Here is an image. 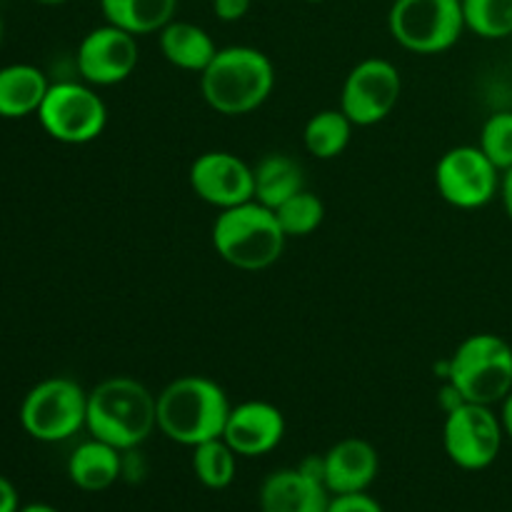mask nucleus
Masks as SVG:
<instances>
[{
	"label": "nucleus",
	"mask_w": 512,
	"mask_h": 512,
	"mask_svg": "<svg viewBox=\"0 0 512 512\" xmlns=\"http://www.w3.org/2000/svg\"><path fill=\"white\" fill-rule=\"evenodd\" d=\"M85 428L93 438L130 453L158 428V395L130 375H113L88 393Z\"/></svg>",
	"instance_id": "obj_1"
},
{
	"label": "nucleus",
	"mask_w": 512,
	"mask_h": 512,
	"mask_svg": "<svg viewBox=\"0 0 512 512\" xmlns=\"http://www.w3.org/2000/svg\"><path fill=\"white\" fill-rule=\"evenodd\" d=\"M230 400L215 380L205 375H183L165 385L158 395V430L180 445L223 438Z\"/></svg>",
	"instance_id": "obj_2"
},
{
	"label": "nucleus",
	"mask_w": 512,
	"mask_h": 512,
	"mask_svg": "<svg viewBox=\"0 0 512 512\" xmlns=\"http://www.w3.org/2000/svg\"><path fill=\"white\" fill-rule=\"evenodd\" d=\"M275 88L273 60L250 45L220 48L200 73V93L220 115H248L270 98Z\"/></svg>",
	"instance_id": "obj_3"
},
{
	"label": "nucleus",
	"mask_w": 512,
	"mask_h": 512,
	"mask_svg": "<svg viewBox=\"0 0 512 512\" xmlns=\"http://www.w3.org/2000/svg\"><path fill=\"white\" fill-rule=\"evenodd\" d=\"M288 235L273 208L248 200L235 208L220 210L213 223V245L220 258L238 270H265L283 255Z\"/></svg>",
	"instance_id": "obj_4"
},
{
	"label": "nucleus",
	"mask_w": 512,
	"mask_h": 512,
	"mask_svg": "<svg viewBox=\"0 0 512 512\" xmlns=\"http://www.w3.org/2000/svg\"><path fill=\"white\" fill-rule=\"evenodd\" d=\"M448 360V380L468 403H503L512 390V345L500 335H470Z\"/></svg>",
	"instance_id": "obj_5"
},
{
	"label": "nucleus",
	"mask_w": 512,
	"mask_h": 512,
	"mask_svg": "<svg viewBox=\"0 0 512 512\" xmlns=\"http://www.w3.org/2000/svg\"><path fill=\"white\" fill-rule=\"evenodd\" d=\"M388 30L400 48L418 55H438L453 48L465 33L460 0H395Z\"/></svg>",
	"instance_id": "obj_6"
},
{
	"label": "nucleus",
	"mask_w": 512,
	"mask_h": 512,
	"mask_svg": "<svg viewBox=\"0 0 512 512\" xmlns=\"http://www.w3.org/2000/svg\"><path fill=\"white\" fill-rule=\"evenodd\" d=\"M88 393L70 378H48L28 390L20 403V425L40 443H63L85 428Z\"/></svg>",
	"instance_id": "obj_7"
},
{
	"label": "nucleus",
	"mask_w": 512,
	"mask_h": 512,
	"mask_svg": "<svg viewBox=\"0 0 512 512\" xmlns=\"http://www.w3.org/2000/svg\"><path fill=\"white\" fill-rule=\"evenodd\" d=\"M35 115L45 133L65 145L93 143L108 125V108L103 98L90 85L73 80L50 85Z\"/></svg>",
	"instance_id": "obj_8"
},
{
	"label": "nucleus",
	"mask_w": 512,
	"mask_h": 512,
	"mask_svg": "<svg viewBox=\"0 0 512 512\" xmlns=\"http://www.w3.org/2000/svg\"><path fill=\"white\" fill-rule=\"evenodd\" d=\"M503 425L493 405L463 403L445 413L443 445L448 458L463 470H485L503 448Z\"/></svg>",
	"instance_id": "obj_9"
},
{
	"label": "nucleus",
	"mask_w": 512,
	"mask_h": 512,
	"mask_svg": "<svg viewBox=\"0 0 512 512\" xmlns=\"http://www.w3.org/2000/svg\"><path fill=\"white\" fill-rule=\"evenodd\" d=\"M503 173L490 163L480 145L450 148L435 165V185L445 203L460 210H478L500 193Z\"/></svg>",
	"instance_id": "obj_10"
},
{
	"label": "nucleus",
	"mask_w": 512,
	"mask_h": 512,
	"mask_svg": "<svg viewBox=\"0 0 512 512\" xmlns=\"http://www.w3.org/2000/svg\"><path fill=\"white\" fill-rule=\"evenodd\" d=\"M400 93H403L400 70L390 60L365 58L345 78L340 110L353 120V125L368 128L393 113Z\"/></svg>",
	"instance_id": "obj_11"
},
{
	"label": "nucleus",
	"mask_w": 512,
	"mask_h": 512,
	"mask_svg": "<svg viewBox=\"0 0 512 512\" xmlns=\"http://www.w3.org/2000/svg\"><path fill=\"white\" fill-rule=\"evenodd\" d=\"M140 48L138 35L118 28V25H100L93 28L78 45V73L88 85H118L133 75L138 68Z\"/></svg>",
	"instance_id": "obj_12"
},
{
	"label": "nucleus",
	"mask_w": 512,
	"mask_h": 512,
	"mask_svg": "<svg viewBox=\"0 0 512 512\" xmlns=\"http://www.w3.org/2000/svg\"><path fill=\"white\" fill-rule=\"evenodd\" d=\"M190 188L203 203L218 210L235 208L255 200L253 168L243 158L225 150H210L198 155L190 165Z\"/></svg>",
	"instance_id": "obj_13"
},
{
	"label": "nucleus",
	"mask_w": 512,
	"mask_h": 512,
	"mask_svg": "<svg viewBox=\"0 0 512 512\" xmlns=\"http://www.w3.org/2000/svg\"><path fill=\"white\" fill-rule=\"evenodd\" d=\"M285 415L265 400H245L233 405L225 423L223 440L238 453V458H260L283 443Z\"/></svg>",
	"instance_id": "obj_14"
},
{
	"label": "nucleus",
	"mask_w": 512,
	"mask_h": 512,
	"mask_svg": "<svg viewBox=\"0 0 512 512\" xmlns=\"http://www.w3.org/2000/svg\"><path fill=\"white\" fill-rule=\"evenodd\" d=\"M325 458V485L330 495L368 493L380 473L378 450L363 438H345L335 443Z\"/></svg>",
	"instance_id": "obj_15"
},
{
	"label": "nucleus",
	"mask_w": 512,
	"mask_h": 512,
	"mask_svg": "<svg viewBox=\"0 0 512 512\" xmlns=\"http://www.w3.org/2000/svg\"><path fill=\"white\" fill-rule=\"evenodd\" d=\"M330 490L300 468L275 470L260 488V512H328Z\"/></svg>",
	"instance_id": "obj_16"
},
{
	"label": "nucleus",
	"mask_w": 512,
	"mask_h": 512,
	"mask_svg": "<svg viewBox=\"0 0 512 512\" xmlns=\"http://www.w3.org/2000/svg\"><path fill=\"white\" fill-rule=\"evenodd\" d=\"M123 475V453L98 438L80 443L68 458V478L85 493H103Z\"/></svg>",
	"instance_id": "obj_17"
},
{
	"label": "nucleus",
	"mask_w": 512,
	"mask_h": 512,
	"mask_svg": "<svg viewBox=\"0 0 512 512\" xmlns=\"http://www.w3.org/2000/svg\"><path fill=\"white\" fill-rule=\"evenodd\" d=\"M158 40L165 60L188 73H203L220 50L208 30L188 20H170L158 33Z\"/></svg>",
	"instance_id": "obj_18"
},
{
	"label": "nucleus",
	"mask_w": 512,
	"mask_h": 512,
	"mask_svg": "<svg viewBox=\"0 0 512 512\" xmlns=\"http://www.w3.org/2000/svg\"><path fill=\"white\" fill-rule=\"evenodd\" d=\"M50 83L35 65L15 63L0 68V118L18 120L38 113Z\"/></svg>",
	"instance_id": "obj_19"
},
{
	"label": "nucleus",
	"mask_w": 512,
	"mask_h": 512,
	"mask_svg": "<svg viewBox=\"0 0 512 512\" xmlns=\"http://www.w3.org/2000/svg\"><path fill=\"white\" fill-rule=\"evenodd\" d=\"M100 10L105 23L133 35H150L175 20L178 0H100Z\"/></svg>",
	"instance_id": "obj_20"
},
{
	"label": "nucleus",
	"mask_w": 512,
	"mask_h": 512,
	"mask_svg": "<svg viewBox=\"0 0 512 512\" xmlns=\"http://www.w3.org/2000/svg\"><path fill=\"white\" fill-rule=\"evenodd\" d=\"M255 175V200L268 208H280L285 200L305 190L303 168L298 160L283 153H270L253 168Z\"/></svg>",
	"instance_id": "obj_21"
},
{
	"label": "nucleus",
	"mask_w": 512,
	"mask_h": 512,
	"mask_svg": "<svg viewBox=\"0 0 512 512\" xmlns=\"http://www.w3.org/2000/svg\"><path fill=\"white\" fill-rule=\"evenodd\" d=\"M353 120L343 113V110H320L313 118L305 123L303 143L313 158L318 160H333L345 153L353 138Z\"/></svg>",
	"instance_id": "obj_22"
},
{
	"label": "nucleus",
	"mask_w": 512,
	"mask_h": 512,
	"mask_svg": "<svg viewBox=\"0 0 512 512\" xmlns=\"http://www.w3.org/2000/svg\"><path fill=\"white\" fill-rule=\"evenodd\" d=\"M238 470V453L223 438L205 440L193 448V473L208 490H225L233 485Z\"/></svg>",
	"instance_id": "obj_23"
},
{
	"label": "nucleus",
	"mask_w": 512,
	"mask_h": 512,
	"mask_svg": "<svg viewBox=\"0 0 512 512\" xmlns=\"http://www.w3.org/2000/svg\"><path fill=\"white\" fill-rule=\"evenodd\" d=\"M465 30L485 40L512 38V0H460Z\"/></svg>",
	"instance_id": "obj_24"
},
{
	"label": "nucleus",
	"mask_w": 512,
	"mask_h": 512,
	"mask_svg": "<svg viewBox=\"0 0 512 512\" xmlns=\"http://www.w3.org/2000/svg\"><path fill=\"white\" fill-rule=\"evenodd\" d=\"M278 223L288 238H305V235L315 233L325 220V205L310 190H300L293 198L285 200L280 208H275Z\"/></svg>",
	"instance_id": "obj_25"
},
{
	"label": "nucleus",
	"mask_w": 512,
	"mask_h": 512,
	"mask_svg": "<svg viewBox=\"0 0 512 512\" xmlns=\"http://www.w3.org/2000/svg\"><path fill=\"white\" fill-rule=\"evenodd\" d=\"M478 145L500 173L512 168V110H498L485 120Z\"/></svg>",
	"instance_id": "obj_26"
},
{
	"label": "nucleus",
	"mask_w": 512,
	"mask_h": 512,
	"mask_svg": "<svg viewBox=\"0 0 512 512\" xmlns=\"http://www.w3.org/2000/svg\"><path fill=\"white\" fill-rule=\"evenodd\" d=\"M328 512H385L383 505L368 493H350V495H333L330 498Z\"/></svg>",
	"instance_id": "obj_27"
},
{
	"label": "nucleus",
	"mask_w": 512,
	"mask_h": 512,
	"mask_svg": "<svg viewBox=\"0 0 512 512\" xmlns=\"http://www.w3.org/2000/svg\"><path fill=\"white\" fill-rule=\"evenodd\" d=\"M210 3H213V13L218 15L223 23H235V20L248 15L253 0H210Z\"/></svg>",
	"instance_id": "obj_28"
},
{
	"label": "nucleus",
	"mask_w": 512,
	"mask_h": 512,
	"mask_svg": "<svg viewBox=\"0 0 512 512\" xmlns=\"http://www.w3.org/2000/svg\"><path fill=\"white\" fill-rule=\"evenodd\" d=\"M20 510V498L15 485L10 483L5 475H0V512H18Z\"/></svg>",
	"instance_id": "obj_29"
},
{
	"label": "nucleus",
	"mask_w": 512,
	"mask_h": 512,
	"mask_svg": "<svg viewBox=\"0 0 512 512\" xmlns=\"http://www.w3.org/2000/svg\"><path fill=\"white\" fill-rule=\"evenodd\" d=\"M500 425H503L505 438L512 440V390L505 395L503 403H500Z\"/></svg>",
	"instance_id": "obj_30"
},
{
	"label": "nucleus",
	"mask_w": 512,
	"mask_h": 512,
	"mask_svg": "<svg viewBox=\"0 0 512 512\" xmlns=\"http://www.w3.org/2000/svg\"><path fill=\"white\" fill-rule=\"evenodd\" d=\"M500 198H503L505 213L512 220V168L505 170L503 180H500Z\"/></svg>",
	"instance_id": "obj_31"
},
{
	"label": "nucleus",
	"mask_w": 512,
	"mask_h": 512,
	"mask_svg": "<svg viewBox=\"0 0 512 512\" xmlns=\"http://www.w3.org/2000/svg\"><path fill=\"white\" fill-rule=\"evenodd\" d=\"M18 512H58V510L50 508V505H45V503H30V505H25V508H20Z\"/></svg>",
	"instance_id": "obj_32"
},
{
	"label": "nucleus",
	"mask_w": 512,
	"mask_h": 512,
	"mask_svg": "<svg viewBox=\"0 0 512 512\" xmlns=\"http://www.w3.org/2000/svg\"><path fill=\"white\" fill-rule=\"evenodd\" d=\"M35 3H40V5H63V3H68V0H35Z\"/></svg>",
	"instance_id": "obj_33"
},
{
	"label": "nucleus",
	"mask_w": 512,
	"mask_h": 512,
	"mask_svg": "<svg viewBox=\"0 0 512 512\" xmlns=\"http://www.w3.org/2000/svg\"><path fill=\"white\" fill-rule=\"evenodd\" d=\"M0 43H3V18H0Z\"/></svg>",
	"instance_id": "obj_34"
},
{
	"label": "nucleus",
	"mask_w": 512,
	"mask_h": 512,
	"mask_svg": "<svg viewBox=\"0 0 512 512\" xmlns=\"http://www.w3.org/2000/svg\"><path fill=\"white\" fill-rule=\"evenodd\" d=\"M308 3H323V0H308Z\"/></svg>",
	"instance_id": "obj_35"
}]
</instances>
